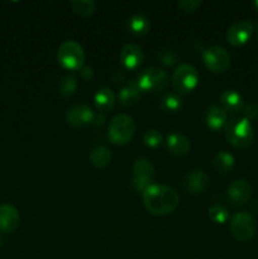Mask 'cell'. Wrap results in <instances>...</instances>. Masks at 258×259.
I'll return each instance as SVG.
<instances>
[{"label":"cell","instance_id":"obj_35","mask_svg":"<svg viewBox=\"0 0 258 259\" xmlns=\"http://www.w3.org/2000/svg\"><path fill=\"white\" fill-rule=\"evenodd\" d=\"M253 7H254V8H255V9H257V10H258V0H255V2H254V3H253Z\"/></svg>","mask_w":258,"mask_h":259},{"label":"cell","instance_id":"obj_34","mask_svg":"<svg viewBox=\"0 0 258 259\" xmlns=\"http://www.w3.org/2000/svg\"><path fill=\"white\" fill-rule=\"evenodd\" d=\"M104 123H105V118H104L103 114L95 113V118H94V121H93L94 125H103Z\"/></svg>","mask_w":258,"mask_h":259},{"label":"cell","instance_id":"obj_30","mask_svg":"<svg viewBox=\"0 0 258 259\" xmlns=\"http://www.w3.org/2000/svg\"><path fill=\"white\" fill-rule=\"evenodd\" d=\"M201 4L202 3L200 0H180V2H177V7L186 13L195 12Z\"/></svg>","mask_w":258,"mask_h":259},{"label":"cell","instance_id":"obj_2","mask_svg":"<svg viewBox=\"0 0 258 259\" xmlns=\"http://www.w3.org/2000/svg\"><path fill=\"white\" fill-rule=\"evenodd\" d=\"M224 136L233 147L239 149L248 148L254 138V131L248 119L235 116L229 119L224 126Z\"/></svg>","mask_w":258,"mask_h":259},{"label":"cell","instance_id":"obj_21","mask_svg":"<svg viewBox=\"0 0 258 259\" xmlns=\"http://www.w3.org/2000/svg\"><path fill=\"white\" fill-rule=\"evenodd\" d=\"M89 159L91 164L98 168H104L108 166L111 161V152L105 146H96L89 153Z\"/></svg>","mask_w":258,"mask_h":259},{"label":"cell","instance_id":"obj_1","mask_svg":"<svg viewBox=\"0 0 258 259\" xmlns=\"http://www.w3.org/2000/svg\"><path fill=\"white\" fill-rule=\"evenodd\" d=\"M180 202L177 191L172 187L161 184H152L143 192V204L152 215L163 217L175 211Z\"/></svg>","mask_w":258,"mask_h":259},{"label":"cell","instance_id":"obj_14","mask_svg":"<svg viewBox=\"0 0 258 259\" xmlns=\"http://www.w3.org/2000/svg\"><path fill=\"white\" fill-rule=\"evenodd\" d=\"M143 51H142L141 46L136 45V43H128L124 46L119 55V60H120L123 67L131 71L137 70L143 62Z\"/></svg>","mask_w":258,"mask_h":259},{"label":"cell","instance_id":"obj_20","mask_svg":"<svg viewBox=\"0 0 258 259\" xmlns=\"http://www.w3.org/2000/svg\"><path fill=\"white\" fill-rule=\"evenodd\" d=\"M94 103H95V108L98 109L99 113H109L113 110L114 105H115V94L110 88L99 89L94 96Z\"/></svg>","mask_w":258,"mask_h":259},{"label":"cell","instance_id":"obj_3","mask_svg":"<svg viewBox=\"0 0 258 259\" xmlns=\"http://www.w3.org/2000/svg\"><path fill=\"white\" fill-rule=\"evenodd\" d=\"M136 133V121L126 114H118L109 123L108 137L111 143L124 146L133 139Z\"/></svg>","mask_w":258,"mask_h":259},{"label":"cell","instance_id":"obj_29","mask_svg":"<svg viewBox=\"0 0 258 259\" xmlns=\"http://www.w3.org/2000/svg\"><path fill=\"white\" fill-rule=\"evenodd\" d=\"M143 142L149 148H157L163 142V137H162V134L157 129H149V131L144 133Z\"/></svg>","mask_w":258,"mask_h":259},{"label":"cell","instance_id":"obj_12","mask_svg":"<svg viewBox=\"0 0 258 259\" xmlns=\"http://www.w3.org/2000/svg\"><path fill=\"white\" fill-rule=\"evenodd\" d=\"M227 196L233 206H243L249 201L250 196H252V186L244 179L235 180L228 187Z\"/></svg>","mask_w":258,"mask_h":259},{"label":"cell","instance_id":"obj_11","mask_svg":"<svg viewBox=\"0 0 258 259\" xmlns=\"http://www.w3.org/2000/svg\"><path fill=\"white\" fill-rule=\"evenodd\" d=\"M66 121L75 128H82V126L93 124L95 113L90 106L85 104H76L72 105L66 111Z\"/></svg>","mask_w":258,"mask_h":259},{"label":"cell","instance_id":"obj_7","mask_svg":"<svg viewBox=\"0 0 258 259\" xmlns=\"http://www.w3.org/2000/svg\"><path fill=\"white\" fill-rule=\"evenodd\" d=\"M201 56L205 67L215 73L225 72L232 63L229 52L220 46H211V47L205 48Z\"/></svg>","mask_w":258,"mask_h":259},{"label":"cell","instance_id":"obj_31","mask_svg":"<svg viewBox=\"0 0 258 259\" xmlns=\"http://www.w3.org/2000/svg\"><path fill=\"white\" fill-rule=\"evenodd\" d=\"M243 115H244L245 119L248 120H253V119L258 118V104L255 103H249L247 105H244L243 108Z\"/></svg>","mask_w":258,"mask_h":259},{"label":"cell","instance_id":"obj_5","mask_svg":"<svg viewBox=\"0 0 258 259\" xmlns=\"http://www.w3.org/2000/svg\"><path fill=\"white\" fill-rule=\"evenodd\" d=\"M199 71L195 66L189 63H182L172 75V86L177 94H189L194 90L199 83Z\"/></svg>","mask_w":258,"mask_h":259},{"label":"cell","instance_id":"obj_28","mask_svg":"<svg viewBox=\"0 0 258 259\" xmlns=\"http://www.w3.org/2000/svg\"><path fill=\"white\" fill-rule=\"evenodd\" d=\"M157 58H158V61L163 66H166V67H172V66H175L176 63L180 62V58L181 57H180V55L175 50H168V48H166V50L159 51V53L157 55Z\"/></svg>","mask_w":258,"mask_h":259},{"label":"cell","instance_id":"obj_10","mask_svg":"<svg viewBox=\"0 0 258 259\" xmlns=\"http://www.w3.org/2000/svg\"><path fill=\"white\" fill-rule=\"evenodd\" d=\"M253 30H254V27H253L252 22H249V20L235 22L234 24L228 28L227 40L229 42V45L234 46V47L244 46L252 37Z\"/></svg>","mask_w":258,"mask_h":259},{"label":"cell","instance_id":"obj_22","mask_svg":"<svg viewBox=\"0 0 258 259\" xmlns=\"http://www.w3.org/2000/svg\"><path fill=\"white\" fill-rule=\"evenodd\" d=\"M234 156L227 151H222L219 152V153L215 154V157L212 158L211 162L212 168L217 172H219V174H228V172L234 167Z\"/></svg>","mask_w":258,"mask_h":259},{"label":"cell","instance_id":"obj_23","mask_svg":"<svg viewBox=\"0 0 258 259\" xmlns=\"http://www.w3.org/2000/svg\"><path fill=\"white\" fill-rule=\"evenodd\" d=\"M128 28L133 34L144 35L149 32L151 23L149 19L143 14H134L129 18Z\"/></svg>","mask_w":258,"mask_h":259},{"label":"cell","instance_id":"obj_16","mask_svg":"<svg viewBox=\"0 0 258 259\" xmlns=\"http://www.w3.org/2000/svg\"><path fill=\"white\" fill-rule=\"evenodd\" d=\"M228 121V113L217 104H211L206 108V113H205V123L206 126L211 131L217 132L224 128L225 124Z\"/></svg>","mask_w":258,"mask_h":259},{"label":"cell","instance_id":"obj_6","mask_svg":"<svg viewBox=\"0 0 258 259\" xmlns=\"http://www.w3.org/2000/svg\"><path fill=\"white\" fill-rule=\"evenodd\" d=\"M141 91L146 93H159L168 86V73L157 67H148L139 73L137 78Z\"/></svg>","mask_w":258,"mask_h":259},{"label":"cell","instance_id":"obj_17","mask_svg":"<svg viewBox=\"0 0 258 259\" xmlns=\"http://www.w3.org/2000/svg\"><path fill=\"white\" fill-rule=\"evenodd\" d=\"M141 89H139L138 82L136 80L126 81L125 85L119 90L118 100L119 104L124 108H129V106L136 105L141 99Z\"/></svg>","mask_w":258,"mask_h":259},{"label":"cell","instance_id":"obj_24","mask_svg":"<svg viewBox=\"0 0 258 259\" xmlns=\"http://www.w3.org/2000/svg\"><path fill=\"white\" fill-rule=\"evenodd\" d=\"M182 100L181 95L177 93H167L162 96L161 101H159V108L166 113H176L182 108Z\"/></svg>","mask_w":258,"mask_h":259},{"label":"cell","instance_id":"obj_26","mask_svg":"<svg viewBox=\"0 0 258 259\" xmlns=\"http://www.w3.org/2000/svg\"><path fill=\"white\" fill-rule=\"evenodd\" d=\"M70 7L72 12L78 17H88V15L93 14L96 4L93 0H72L70 2Z\"/></svg>","mask_w":258,"mask_h":259},{"label":"cell","instance_id":"obj_36","mask_svg":"<svg viewBox=\"0 0 258 259\" xmlns=\"http://www.w3.org/2000/svg\"><path fill=\"white\" fill-rule=\"evenodd\" d=\"M257 40H258V24H257Z\"/></svg>","mask_w":258,"mask_h":259},{"label":"cell","instance_id":"obj_25","mask_svg":"<svg viewBox=\"0 0 258 259\" xmlns=\"http://www.w3.org/2000/svg\"><path fill=\"white\" fill-rule=\"evenodd\" d=\"M77 86H78V82H77V78H76L75 76L66 75L63 76V77L60 80V82H58L57 93L58 95L63 99L71 98V96L76 93V90H77Z\"/></svg>","mask_w":258,"mask_h":259},{"label":"cell","instance_id":"obj_4","mask_svg":"<svg viewBox=\"0 0 258 259\" xmlns=\"http://www.w3.org/2000/svg\"><path fill=\"white\" fill-rule=\"evenodd\" d=\"M85 52L76 40H65L57 50V61L65 70L80 71L85 65Z\"/></svg>","mask_w":258,"mask_h":259},{"label":"cell","instance_id":"obj_8","mask_svg":"<svg viewBox=\"0 0 258 259\" xmlns=\"http://www.w3.org/2000/svg\"><path fill=\"white\" fill-rule=\"evenodd\" d=\"M230 232L235 239L247 242L255 233V219L247 211H240L233 215L230 220Z\"/></svg>","mask_w":258,"mask_h":259},{"label":"cell","instance_id":"obj_32","mask_svg":"<svg viewBox=\"0 0 258 259\" xmlns=\"http://www.w3.org/2000/svg\"><path fill=\"white\" fill-rule=\"evenodd\" d=\"M80 75L82 77V80L91 81L94 77V68L90 67V66H83L80 70Z\"/></svg>","mask_w":258,"mask_h":259},{"label":"cell","instance_id":"obj_15","mask_svg":"<svg viewBox=\"0 0 258 259\" xmlns=\"http://www.w3.org/2000/svg\"><path fill=\"white\" fill-rule=\"evenodd\" d=\"M20 222V215L17 207L12 204L0 205V232L10 233L14 232Z\"/></svg>","mask_w":258,"mask_h":259},{"label":"cell","instance_id":"obj_27","mask_svg":"<svg viewBox=\"0 0 258 259\" xmlns=\"http://www.w3.org/2000/svg\"><path fill=\"white\" fill-rule=\"evenodd\" d=\"M229 210L220 204H215L210 206L209 218L215 224H224L229 220Z\"/></svg>","mask_w":258,"mask_h":259},{"label":"cell","instance_id":"obj_13","mask_svg":"<svg viewBox=\"0 0 258 259\" xmlns=\"http://www.w3.org/2000/svg\"><path fill=\"white\" fill-rule=\"evenodd\" d=\"M210 184V179L207 174L202 169H194V171L189 172L186 176L184 177V189L186 190L189 194L199 195L202 194L205 190L207 189Z\"/></svg>","mask_w":258,"mask_h":259},{"label":"cell","instance_id":"obj_9","mask_svg":"<svg viewBox=\"0 0 258 259\" xmlns=\"http://www.w3.org/2000/svg\"><path fill=\"white\" fill-rule=\"evenodd\" d=\"M154 179V167L147 158H138L133 164L132 184L139 192H144L152 185Z\"/></svg>","mask_w":258,"mask_h":259},{"label":"cell","instance_id":"obj_18","mask_svg":"<svg viewBox=\"0 0 258 259\" xmlns=\"http://www.w3.org/2000/svg\"><path fill=\"white\" fill-rule=\"evenodd\" d=\"M220 106L224 109L227 113L237 114L240 113L244 108V101H243L242 95L235 90L228 89L224 90L220 95Z\"/></svg>","mask_w":258,"mask_h":259},{"label":"cell","instance_id":"obj_19","mask_svg":"<svg viewBox=\"0 0 258 259\" xmlns=\"http://www.w3.org/2000/svg\"><path fill=\"white\" fill-rule=\"evenodd\" d=\"M166 147L175 156H185L191 148V142L181 133H172L167 137Z\"/></svg>","mask_w":258,"mask_h":259},{"label":"cell","instance_id":"obj_33","mask_svg":"<svg viewBox=\"0 0 258 259\" xmlns=\"http://www.w3.org/2000/svg\"><path fill=\"white\" fill-rule=\"evenodd\" d=\"M124 80H125V75H124L123 71H116V72H114V75H113L114 82L119 83V82H123Z\"/></svg>","mask_w":258,"mask_h":259}]
</instances>
